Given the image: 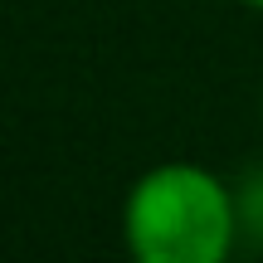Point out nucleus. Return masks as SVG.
<instances>
[{
    "label": "nucleus",
    "instance_id": "f257e3e1",
    "mask_svg": "<svg viewBox=\"0 0 263 263\" xmlns=\"http://www.w3.org/2000/svg\"><path fill=\"white\" fill-rule=\"evenodd\" d=\"M122 234L141 263H219L239 239L234 195L200 166H156L132 185Z\"/></svg>",
    "mask_w": 263,
    "mask_h": 263
},
{
    "label": "nucleus",
    "instance_id": "f03ea898",
    "mask_svg": "<svg viewBox=\"0 0 263 263\" xmlns=\"http://www.w3.org/2000/svg\"><path fill=\"white\" fill-rule=\"evenodd\" d=\"M234 215H239V229H249V239L263 244V171L244 180V190L234 195Z\"/></svg>",
    "mask_w": 263,
    "mask_h": 263
},
{
    "label": "nucleus",
    "instance_id": "7ed1b4c3",
    "mask_svg": "<svg viewBox=\"0 0 263 263\" xmlns=\"http://www.w3.org/2000/svg\"><path fill=\"white\" fill-rule=\"evenodd\" d=\"M244 5H254V10H263V0H244Z\"/></svg>",
    "mask_w": 263,
    "mask_h": 263
}]
</instances>
